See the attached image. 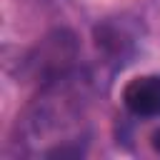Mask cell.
I'll list each match as a JSON object with an SVG mask.
<instances>
[{
  "mask_svg": "<svg viewBox=\"0 0 160 160\" xmlns=\"http://www.w3.org/2000/svg\"><path fill=\"white\" fill-rule=\"evenodd\" d=\"M122 102L132 115L155 118L160 115V75H142L125 85Z\"/></svg>",
  "mask_w": 160,
  "mask_h": 160,
  "instance_id": "obj_1",
  "label": "cell"
},
{
  "mask_svg": "<svg viewBox=\"0 0 160 160\" xmlns=\"http://www.w3.org/2000/svg\"><path fill=\"white\" fill-rule=\"evenodd\" d=\"M150 140H152V150H155V152H160V128L152 132V138H150Z\"/></svg>",
  "mask_w": 160,
  "mask_h": 160,
  "instance_id": "obj_2",
  "label": "cell"
}]
</instances>
